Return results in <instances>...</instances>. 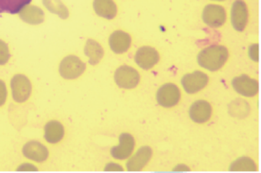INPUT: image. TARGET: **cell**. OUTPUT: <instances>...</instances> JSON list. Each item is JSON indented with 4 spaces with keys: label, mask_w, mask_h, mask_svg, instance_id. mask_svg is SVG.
Instances as JSON below:
<instances>
[{
    "label": "cell",
    "mask_w": 261,
    "mask_h": 173,
    "mask_svg": "<svg viewBox=\"0 0 261 173\" xmlns=\"http://www.w3.org/2000/svg\"><path fill=\"white\" fill-rule=\"evenodd\" d=\"M130 36L120 30L114 32L109 38V45L111 49L116 54H122L127 52L128 49L130 47Z\"/></svg>",
    "instance_id": "cell-15"
},
{
    "label": "cell",
    "mask_w": 261,
    "mask_h": 173,
    "mask_svg": "<svg viewBox=\"0 0 261 173\" xmlns=\"http://www.w3.org/2000/svg\"><path fill=\"white\" fill-rule=\"evenodd\" d=\"M23 155L28 159L36 162H44L48 158V151L45 145L37 142L30 141L23 146Z\"/></svg>",
    "instance_id": "cell-13"
},
{
    "label": "cell",
    "mask_w": 261,
    "mask_h": 173,
    "mask_svg": "<svg viewBox=\"0 0 261 173\" xmlns=\"http://www.w3.org/2000/svg\"><path fill=\"white\" fill-rule=\"evenodd\" d=\"M7 96V90L6 84L2 80H0V107L5 104Z\"/></svg>",
    "instance_id": "cell-24"
},
{
    "label": "cell",
    "mask_w": 261,
    "mask_h": 173,
    "mask_svg": "<svg viewBox=\"0 0 261 173\" xmlns=\"http://www.w3.org/2000/svg\"><path fill=\"white\" fill-rule=\"evenodd\" d=\"M18 14L20 18L28 24H39L44 21V11L36 6H27Z\"/></svg>",
    "instance_id": "cell-16"
},
{
    "label": "cell",
    "mask_w": 261,
    "mask_h": 173,
    "mask_svg": "<svg viewBox=\"0 0 261 173\" xmlns=\"http://www.w3.org/2000/svg\"><path fill=\"white\" fill-rule=\"evenodd\" d=\"M160 60V56L153 47L144 46L137 51L134 60L138 67L144 70H149L156 64Z\"/></svg>",
    "instance_id": "cell-10"
},
{
    "label": "cell",
    "mask_w": 261,
    "mask_h": 173,
    "mask_svg": "<svg viewBox=\"0 0 261 173\" xmlns=\"http://www.w3.org/2000/svg\"><path fill=\"white\" fill-rule=\"evenodd\" d=\"M181 97L179 89L172 83L163 85L156 93V100L159 105L164 108H171L177 105Z\"/></svg>",
    "instance_id": "cell-5"
},
{
    "label": "cell",
    "mask_w": 261,
    "mask_h": 173,
    "mask_svg": "<svg viewBox=\"0 0 261 173\" xmlns=\"http://www.w3.org/2000/svg\"><path fill=\"white\" fill-rule=\"evenodd\" d=\"M208 77L206 73L196 70L192 73H187L181 78V83L185 91L189 94L197 93L207 86Z\"/></svg>",
    "instance_id": "cell-6"
},
{
    "label": "cell",
    "mask_w": 261,
    "mask_h": 173,
    "mask_svg": "<svg viewBox=\"0 0 261 173\" xmlns=\"http://www.w3.org/2000/svg\"><path fill=\"white\" fill-rule=\"evenodd\" d=\"M231 24L236 31L242 32L248 22V9L246 3L242 0H236L232 4Z\"/></svg>",
    "instance_id": "cell-9"
},
{
    "label": "cell",
    "mask_w": 261,
    "mask_h": 173,
    "mask_svg": "<svg viewBox=\"0 0 261 173\" xmlns=\"http://www.w3.org/2000/svg\"><path fill=\"white\" fill-rule=\"evenodd\" d=\"M64 136V128L56 120L49 121L44 127V138L48 143L60 142Z\"/></svg>",
    "instance_id": "cell-17"
},
{
    "label": "cell",
    "mask_w": 261,
    "mask_h": 173,
    "mask_svg": "<svg viewBox=\"0 0 261 173\" xmlns=\"http://www.w3.org/2000/svg\"><path fill=\"white\" fill-rule=\"evenodd\" d=\"M152 151L149 146H142L138 150L136 154L132 156L127 162L126 168L129 171H139L146 165L151 159Z\"/></svg>",
    "instance_id": "cell-12"
},
{
    "label": "cell",
    "mask_w": 261,
    "mask_h": 173,
    "mask_svg": "<svg viewBox=\"0 0 261 173\" xmlns=\"http://www.w3.org/2000/svg\"><path fill=\"white\" fill-rule=\"evenodd\" d=\"M32 0H0V14H18Z\"/></svg>",
    "instance_id": "cell-20"
},
{
    "label": "cell",
    "mask_w": 261,
    "mask_h": 173,
    "mask_svg": "<svg viewBox=\"0 0 261 173\" xmlns=\"http://www.w3.org/2000/svg\"><path fill=\"white\" fill-rule=\"evenodd\" d=\"M229 171H256V167L255 163L250 158L242 157L233 161L230 164Z\"/></svg>",
    "instance_id": "cell-22"
},
{
    "label": "cell",
    "mask_w": 261,
    "mask_h": 173,
    "mask_svg": "<svg viewBox=\"0 0 261 173\" xmlns=\"http://www.w3.org/2000/svg\"><path fill=\"white\" fill-rule=\"evenodd\" d=\"M231 85L235 91L247 97L255 96L259 91V83L257 81L250 79L246 75L233 78Z\"/></svg>",
    "instance_id": "cell-8"
},
{
    "label": "cell",
    "mask_w": 261,
    "mask_h": 173,
    "mask_svg": "<svg viewBox=\"0 0 261 173\" xmlns=\"http://www.w3.org/2000/svg\"><path fill=\"white\" fill-rule=\"evenodd\" d=\"M93 8L99 17L112 20L117 14V7L113 0H94Z\"/></svg>",
    "instance_id": "cell-18"
},
{
    "label": "cell",
    "mask_w": 261,
    "mask_h": 173,
    "mask_svg": "<svg viewBox=\"0 0 261 173\" xmlns=\"http://www.w3.org/2000/svg\"><path fill=\"white\" fill-rule=\"evenodd\" d=\"M134 138L128 133L121 134L119 136V145L112 147L111 155L117 160H124L129 158L134 149Z\"/></svg>",
    "instance_id": "cell-11"
},
{
    "label": "cell",
    "mask_w": 261,
    "mask_h": 173,
    "mask_svg": "<svg viewBox=\"0 0 261 173\" xmlns=\"http://www.w3.org/2000/svg\"><path fill=\"white\" fill-rule=\"evenodd\" d=\"M86 63L76 56H68L62 60L60 66V76L65 79H75L86 70Z\"/></svg>",
    "instance_id": "cell-2"
},
{
    "label": "cell",
    "mask_w": 261,
    "mask_h": 173,
    "mask_svg": "<svg viewBox=\"0 0 261 173\" xmlns=\"http://www.w3.org/2000/svg\"><path fill=\"white\" fill-rule=\"evenodd\" d=\"M115 83L122 89H131L136 87L140 82L138 72L133 67L124 65L117 69L115 73Z\"/></svg>",
    "instance_id": "cell-4"
},
{
    "label": "cell",
    "mask_w": 261,
    "mask_h": 173,
    "mask_svg": "<svg viewBox=\"0 0 261 173\" xmlns=\"http://www.w3.org/2000/svg\"><path fill=\"white\" fill-rule=\"evenodd\" d=\"M228 56V50L226 47L213 44L199 53L197 63L209 71H216L225 64Z\"/></svg>",
    "instance_id": "cell-1"
},
{
    "label": "cell",
    "mask_w": 261,
    "mask_h": 173,
    "mask_svg": "<svg viewBox=\"0 0 261 173\" xmlns=\"http://www.w3.org/2000/svg\"><path fill=\"white\" fill-rule=\"evenodd\" d=\"M212 1H224V0H212Z\"/></svg>",
    "instance_id": "cell-25"
},
{
    "label": "cell",
    "mask_w": 261,
    "mask_h": 173,
    "mask_svg": "<svg viewBox=\"0 0 261 173\" xmlns=\"http://www.w3.org/2000/svg\"><path fill=\"white\" fill-rule=\"evenodd\" d=\"M11 57L8 45L4 40H0V65H5Z\"/></svg>",
    "instance_id": "cell-23"
},
{
    "label": "cell",
    "mask_w": 261,
    "mask_h": 173,
    "mask_svg": "<svg viewBox=\"0 0 261 173\" xmlns=\"http://www.w3.org/2000/svg\"><path fill=\"white\" fill-rule=\"evenodd\" d=\"M202 20L211 28H219L226 21L224 8L220 5L209 4L206 6L202 12Z\"/></svg>",
    "instance_id": "cell-7"
},
{
    "label": "cell",
    "mask_w": 261,
    "mask_h": 173,
    "mask_svg": "<svg viewBox=\"0 0 261 173\" xmlns=\"http://www.w3.org/2000/svg\"><path fill=\"white\" fill-rule=\"evenodd\" d=\"M11 87L13 99L18 103L27 102L31 94V82L23 75H16L12 78Z\"/></svg>",
    "instance_id": "cell-3"
},
{
    "label": "cell",
    "mask_w": 261,
    "mask_h": 173,
    "mask_svg": "<svg viewBox=\"0 0 261 173\" xmlns=\"http://www.w3.org/2000/svg\"><path fill=\"white\" fill-rule=\"evenodd\" d=\"M189 114L193 122L197 123L207 122L212 115L211 105L205 101H197L192 104Z\"/></svg>",
    "instance_id": "cell-14"
},
{
    "label": "cell",
    "mask_w": 261,
    "mask_h": 173,
    "mask_svg": "<svg viewBox=\"0 0 261 173\" xmlns=\"http://www.w3.org/2000/svg\"><path fill=\"white\" fill-rule=\"evenodd\" d=\"M43 4L50 13L57 14L62 19L68 18L70 14L68 9L61 0H43Z\"/></svg>",
    "instance_id": "cell-21"
},
{
    "label": "cell",
    "mask_w": 261,
    "mask_h": 173,
    "mask_svg": "<svg viewBox=\"0 0 261 173\" xmlns=\"http://www.w3.org/2000/svg\"><path fill=\"white\" fill-rule=\"evenodd\" d=\"M84 53L89 57V64L94 66L98 64L103 56V49L96 40L89 39L86 42Z\"/></svg>",
    "instance_id": "cell-19"
}]
</instances>
